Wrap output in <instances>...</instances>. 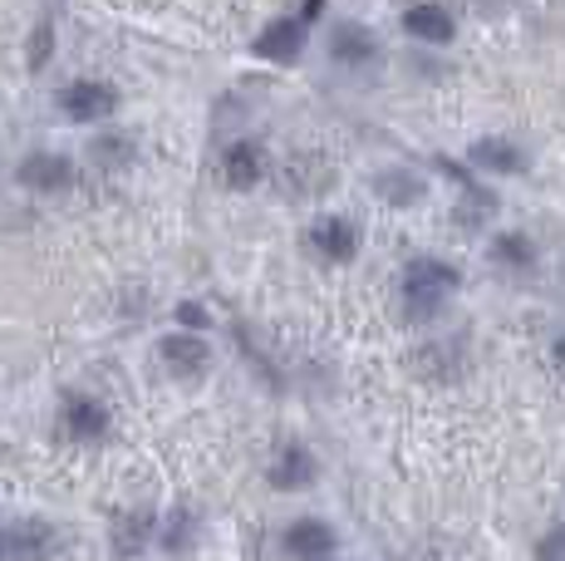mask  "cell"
Segmentation results:
<instances>
[{"label":"cell","instance_id":"obj_12","mask_svg":"<svg viewBox=\"0 0 565 561\" xmlns=\"http://www.w3.org/2000/svg\"><path fill=\"white\" fill-rule=\"evenodd\" d=\"M306 483H315V458H310V448H300V444H286L270 458V488H286V493H296V488H306Z\"/></svg>","mask_w":565,"mask_h":561},{"label":"cell","instance_id":"obj_15","mask_svg":"<svg viewBox=\"0 0 565 561\" xmlns=\"http://www.w3.org/2000/svg\"><path fill=\"white\" fill-rule=\"evenodd\" d=\"M536 561H565V522H556L551 532H541V542H536Z\"/></svg>","mask_w":565,"mask_h":561},{"label":"cell","instance_id":"obj_5","mask_svg":"<svg viewBox=\"0 0 565 561\" xmlns=\"http://www.w3.org/2000/svg\"><path fill=\"white\" fill-rule=\"evenodd\" d=\"M310 246H315V256H324V262H354L360 256V226H354L350 218H320L310 226Z\"/></svg>","mask_w":565,"mask_h":561},{"label":"cell","instance_id":"obj_8","mask_svg":"<svg viewBox=\"0 0 565 561\" xmlns=\"http://www.w3.org/2000/svg\"><path fill=\"white\" fill-rule=\"evenodd\" d=\"M266 178V148L256 144V138H242V144H232L222 154V182L236 192L256 188V182Z\"/></svg>","mask_w":565,"mask_h":561},{"label":"cell","instance_id":"obj_20","mask_svg":"<svg viewBox=\"0 0 565 561\" xmlns=\"http://www.w3.org/2000/svg\"><path fill=\"white\" fill-rule=\"evenodd\" d=\"M6 552H10V542H6V537H0V561H6Z\"/></svg>","mask_w":565,"mask_h":561},{"label":"cell","instance_id":"obj_2","mask_svg":"<svg viewBox=\"0 0 565 561\" xmlns=\"http://www.w3.org/2000/svg\"><path fill=\"white\" fill-rule=\"evenodd\" d=\"M467 163L477 172H487V178H521V172L531 168L526 148L516 144V138L507 134H482L477 144H467Z\"/></svg>","mask_w":565,"mask_h":561},{"label":"cell","instance_id":"obj_13","mask_svg":"<svg viewBox=\"0 0 565 561\" xmlns=\"http://www.w3.org/2000/svg\"><path fill=\"white\" fill-rule=\"evenodd\" d=\"M330 55L340 60V64H374V55H379V40L369 35L364 25L344 20V25L330 35Z\"/></svg>","mask_w":565,"mask_h":561},{"label":"cell","instance_id":"obj_19","mask_svg":"<svg viewBox=\"0 0 565 561\" xmlns=\"http://www.w3.org/2000/svg\"><path fill=\"white\" fill-rule=\"evenodd\" d=\"M320 10H324V0H306V6H300V20L310 25V20H320Z\"/></svg>","mask_w":565,"mask_h":561},{"label":"cell","instance_id":"obj_11","mask_svg":"<svg viewBox=\"0 0 565 561\" xmlns=\"http://www.w3.org/2000/svg\"><path fill=\"white\" fill-rule=\"evenodd\" d=\"M20 182L35 192H60L74 182V168L70 158H54V154H30L25 163H20Z\"/></svg>","mask_w":565,"mask_h":561},{"label":"cell","instance_id":"obj_4","mask_svg":"<svg viewBox=\"0 0 565 561\" xmlns=\"http://www.w3.org/2000/svg\"><path fill=\"white\" fill-rule=\"evenodd\" d=\"M108 409L99 404V399H89V394H70L60 404V434L64 438H74V444H99V438L108 434Z\"/></svg>","mask_w":565,"mask_h":561},{"label":"cell","instance_id":"obj_1","mask_svg":"<svg viewBox=\"0 0 565 561\" xmlns=\"http://www.w3.org/2000/svg\"><path fill=\"white\" fill-rule=\"evenodd\" d=\"M462 290V272L443 256H413L398 276V296H404V310L413 320H433L448 310V300Z\"/></svg>","mask_w":565,"mask_h":561},{"label":"cell","instance_id":"obj_14","mask_svg":"<svg viewBox=\"0 0 565 561\" xmlns=\"http://www.w3.org/2000/svg\"><path fill=\"white\" fill-rule=\"evenodd\" d=\"M334 527L330 522H320V517H306V522H290L286 527V547L296 557H324V552H334Z\"/></svg>","mask_w":565,"mask_h":561},{"label":"cell","instance_id":"obj_10","mask_svg":"<svg viewBox=\"0 0 565 561\" xmlns=\"http://www.w3.org/2000/svg\"><path fill=\"white\" fill-rule=\"evenodd\" d=\"M404 30L413 40H423V45H448V40L458 35V20H452L448 6H438V0H418V6L404 10Z\"/></svg>","mask_w":565,"mask_h":561},{"label":"cell","instance_id":"obj_7","mask_svg":"<svg viewBox=\"0 0 565 561\" xmlns=\"http://www.w3.org/2000/svg\"><path fill=\"white\" fill-rule=\"evenodd\" d=\"M158 354H162V364H168L172 374H182V380H202L206 370H212V350H206V340L202 336H162L158 340Z\"/></svg>","mask_w":565,"mask_h":561},{"label":"cell","instance_id":"obj_3","mask_svg":"<svg viewBox=\"0 0 565 561\" xmlns=\"http://www.w3.org/2000/svg\"><path fill=\"white\" fill-rule=\"evenodd\" d=\"M118 109V89L104 80H74L70 89H60V114L74 118V124H94V118H108Z\"/></svg>","mask_w":565,"mask_h":561},{"label":"cell","instance_id":"obj_18","mask_svg":"<svg viewBox=\"0 0 565 561\" xmlns=\"http://www.w3.org/2000/svg\"><path fill=\"white\" fill-rule=\"evenodd\" d=\"M551 364H556V370L565 374V330H561L556 340H551Z\"/></svg>","mask_w":565,"mask_h":561},{"label":"cell","instance_id":"obj_16","mask_svg":"<svg viewBox=\"0 0 565 561\" xmlns=\"http://www.w3.org/2000/svg\"><path fill=\"white\" fill-rule=\"evenodd\" d=\"M178 326H188L192 336H198V330H206V310L202 306H178Z\"/></svg>","mask_w":565,"mask_h":561},{"label":"cell","instance_id":"obj_17","mask_svg":"<svg viewBox=\"0 0 565 561\" xmlns=\"http://www.w3.org/2000/svg\"><path fill=\"white\" fill-rule=\"evenodd\" d=\"M45 55H50V25H40V30H35V50H30V70H40V64H45Z\"/></svg>","mask_w":565,"mask_h":561},{"label":"cell","instance_id":"obj_9","mask_svg":"<svg viewBox=\"0 0 565 561\" xmlns=\"http://www.w3.org/2000/svg\"><path fill=\"white\" fill-rule=\"evenodd\" d=\"M487 256H492V266H502V272H516V276L536 272V262H541L531 232H521V226H502V232L492 236V246H487Z\"/></svg>","mask_w":565,"mask_h":561},{"label":"cell","instance_id":"obj_6","mask_svg":"<svg viewBox=\"0 0 565 561\" xmlns=\"http://www.w3.org/2000/svg\"><path fill=\"white\" fill-rule=\"evenodd\" d=\"M306 20L300 15H286V20H270L266 30H260V35L252 40V50L260 60H270V64H290L300 55V45H306Z\"/></svg>","mask_w":565,"mask_h":561}]
</instances>
